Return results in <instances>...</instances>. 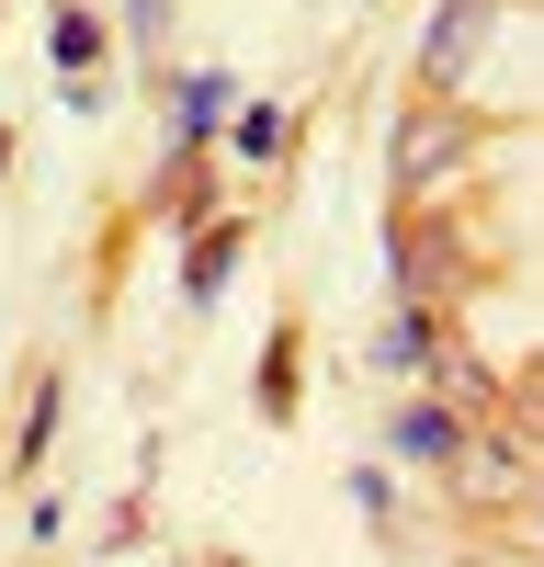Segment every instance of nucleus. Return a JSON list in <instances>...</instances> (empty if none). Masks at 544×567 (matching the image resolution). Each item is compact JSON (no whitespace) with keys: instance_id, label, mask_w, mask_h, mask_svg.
Instances as JSON below:
<instances>
[{"instance_id":"nucleus-1","label":"nucleus","mask_w":544,"mask_h":567,"mask_svg":"<svg viewBox=\"0 0 544 567\" xmlns=\"http://www.w3.org/2000/svg\"><path fill=\"white\" fill-rule=\"evenodd\" d=\"M465 159V114H442V103H420L397 125V194H431V182Z\"/></svg>"},{"instance_id":"nucleus-2","label":"nucleus","mask_w":544,"mask_h":567,"mask_svg":"<svg viewBox=\"0 0 544 567\" xmlns=\"http://www.w3.org/2000/svg\"><path fill=\"white\" fill-rule=\"evenodd\" d=\"M488 23H499V0H442V12H431V34H420V69L453 91V80H465L477 69V45H488Z\"/></svg>"},{"instance_id":"nucleus-3","label":"nucleus","mask_w":544,"mask_h":567,"mask_svg":"<svg viewBox=\"0 0 544 567\" xmlns=\"http://www.w3.org/2000/svg\"><path fill=\"white\" fill-rule=\"evenodd\" d=\"M397 454L408 465H453V454H465V420H453V409H397Z\"/></svg>"},{"instance_id":"nucleus-4","label":"nucleus","mask_w":544,"mask_h":567,"mask_svg":"<svg viewBox=\"0 0 544 567\" xmlns=\"http://www.w3.org/2000/svg\"><path fill=\"white\" fill-rule=\"evenodd\" d=\"M227 272H239V227H205V239H193V261H181V296H193V307H216V296H227Z\"/></svg>"},{"instance_id":"nucleus-5","label":"nucleus","mask_w":544,"mask_h":567,"mask_svg":"<svg viewBox=\"0 0 544 567\" xmlns=\"http://www.w3.org/2000/svg\"><path fill=\"white\" fill-rule=\"evenodd\" d=\"M284 136H295L284 103H239V114H227V148H239V159H284Z\"/></svg>"},{"instance_id":"nucleus-6","label":"nucleus","mask_w":544,"mask_h":567,"mask_svg":"<svg viewBox=\"0 0 544 567\" xmlns=\"http://www.w3.org/2000/svg\"><path fill=\"white\" fill-rule=\"evenodd\" d=\"M375 363H386V374H420V363H431V318H420V307H397V318L375 329Z\"/></svg>"},{"instance_id":"nucleus-7","label":"nucleus","mask_w":544,"mask_h":567,"mask_svg":"<svg viewBox=\"0 0 544 567\" xmlns=\"http://www.w3.org/2000/svg\"><path fill=\"white\" fill-rule=\"evenodd\" d=\"M453 465H465L477 499H522V443H477V454H453Z\"/></svg>"},{"instance_id":"nucleus-8","label":"nucleus","mask_w":544,"mask_h":567,"mask_svg":"<svg viewBox=\"0 0 544 567\" xmlns=\"http://www.w3.org/2000/svg\"><path fill=\"white\" fill-rule=\"evenodd\" d=\"M45 45H57V69H69V80H91V58H103V23H91L80 0H69V12H57V34H45Z\"/></svg>"},{"instance_id":"nucleus-9","label":"nucleus","mask_w":544,"mask_h":567,"mask_svg":"<svg viewBox=\"0 0 544 567\" xmlns=\"http://www.w3.org/2000/svg\"><path fill=\"white\" fill-rule=\"evenodd\" d=\"M216 114H227V80L193 69V80H181V148H193V136H216Z\"/></svg>"},{"instance_id":"nucleus-10","label":"nucleus","mask_w":544,"mask_h":567,"mask_svg":"<svg viewBox=\"0 0 544 567\" xmlns=\"http://www.w3.org/2000/svg\"><path fill=\"white\" fill-rule=\"evenodd\" d=\"M45 432H57V374H45V386H34V409H23V465L45 454Z\"/></svg>"},{"instance_id":"nucleus-11","label":"nucleus","mask_w":544,"mask_h":567,"mask_svg":"<svg viewBox=\"0 0 544 567\" xmlns=\"http://www.w3.org/2000/svg\"><path fill=\"white\" fill-rule=\"evenodd\" d=\"M125 12H136V34H159V23H170V0H125Z\"/></svg>"}]
</instances>
